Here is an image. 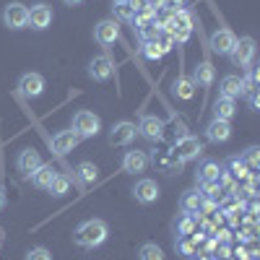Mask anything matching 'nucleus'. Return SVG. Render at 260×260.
<instances>
[{
	"instance_id": "a19ab883",
	"label": "nucleus",
	"mask_w": 260,
	"mask_h": 260,
	"mask_svg": "<svg viewBox=\"0 0 260 260\" xmlns=\"http://www.w3.org/2000/svg\"><path fill=\"white\" fill-rule=\"evenodd\" d=\"M198 260H211V257H208V255H201V257H198Z\"/></svg>"
},
{
	"instance_id": "1a4fd4ad",
	"label": "nucleus",
	"mask_w": 260,
	"mask_h": 260,
	"mask_svg": "<svg viewBox=\"0 0 260 260\" xmlns=\"http://www.w3.org/2000/svg\"><path fill=\"white\" fill-rule=\"evenodd\" d=\"M120 37V26H117V21L115 18H107V21H99V24L94 26V39L99 42V45H115Z\"/></svg>"
},
{
	"instance_id": "6ab92c4d",
	"label": "nucleus",
	"mask_w": 260,
	"mask_h": 260,
	"mask_svg": "<svg viewBox=\"0 0 260 260\" xmlns=\"http://www.w3.org/2000/svg\"><path fill=\"white\" fill-rule=\"evenodd\" d=\"M154 164L161 167L167 175H175V172L182 169V161L175 156V151H172V148L169 151H161V154H156V151H154Z\"/></svg>"
},
{
	"instance_id": "6e6552de",
	"label": "nucleus",
	"mask_w": 260,
	"mask_h": 260,
	"mask_svg": "<svg viewBox=\"0 0 260 260\" xmlns=\"http://www.w3.org/2000/svg\"><path fill=\"white\" fill-rule=\"evenodd\" d=\"M136 133H138V127H136L133 122L122 120V122H117V125L110 130V143H112V146H130V143L136 141Z\"/></svg>"
},
{
	"instance_id": "f3484780",
	"label": "nucleus",
	"mask_w": 260,
	"mask_h": 260,
	"mask_svg": "<svg viewBox=\"0 0 260 260\" xmlns=\"http://www.w3.org/2000/svg\"><path fill=\"white\" fill-rule=\"evenodd\" d=\"M16 167H18V172H24V175L29 177L31 172H37L39 167H42V156L37 154L34 148H24L18 154V159H16Z\"/></svg>"
},
{
	"instance_id": "2eb2a0df",
	"label": "nucleus",
	"mask_w": 260,
	"mask_h": 260,
	"mask_svg": "<svg viewBox=\"0 0 260 260\" xmlns=\"http://www.w3.org/2000/svg\"><path fill=\"white\" fill-rule=\"evenodd\" d=\"M146 167H148V156L143 151H127L122 156V172H127V175H141V172H146Z\"/></svg>"
},
{
	"instance_id": "ddd939ff",
	"label": "nucleus",
	"mask_w": 260,
	"mask_h": 260,
	"mask_svg": "<svg viewBox=\"0 0 260 260\" xmlns=\"http://www.w3.org/2000/svg\"><path fill=\"white\" fill-rule=\"evenodd\" d=\"M133 195H136V201L148 206V203H156L159 201V185L154 180H141L136 187H133Z\"/></svg>"
},
{
	"instance_id": "f704fd0d",
	"label": "nucleus",
	"mask_w": 260,
	"mask_h": 260,
	"mask_svg": "<svg viewBox=\"0 0 260 260\" xmlns=\"http://www.w3.org/2000/svg\"><path fill=\"white\" fill-rule=\"evenodd\" d=\"M24 260H52V255H50V250H45V247H34V250L26 252Z\"/></svg>"
},
{
	"instance_id": "4468645a",
	"label": "nucleus",
	"mask_w": 260,
	"mask_h": 260,
	"mask_svg": "<svg viewBox=\"0 0 260 260\" xmlns=\"http://www.w3.org/2000/svg\"><path fill=\"white\" fill-rule=\"evenodd\" d=\"M78 136L73 133V130H60V133L52 138V151L55 154H60V156H65V154H71V151L78 146Z\"/></svg>"
},
{
	"instance_id": "423d86ee",
	"label": "nucleus",
	"mask_w": 260,
	"mask_h": 260,
	"mask_svg": "<svg viewBox=\"0 0 260 260\" xmlns=\"http://www.w3.org/2000/svg\"><path fill=\"white\" fill-rule=\"evenodd\" d=\"M42 91H45V78L39 73H24L18 78V94L24 99H37L42 96Z\"/></svg>"
},
{
	"instance_id": "f257e3e1",
	"label": "nucleus",
	"mask_w": 260,
	"mask_h": 260,
	"mask_svg": "<svg viewBox=\"0 0 260 260\" xmlns=\"http://www.w3.org/2000/svg\"><path fill=\"white\" fill-rule=\"evenodd\" d=\"M107 234H110V229H107V224H104L102 219H89V221H83V224L76 229L73 240H76V245H81V247L94 250V247H99V245L107 240Z\"/></svg>"
},
{
	"instance_id": "72a5a7b5",
	"label": "nucleus",
	"mask_w": 260,
	"mask_h": 260,
	"mask_svg": "<svg viewBox=\"0 0 260 260\" xmlns=\"http://www.w3.org/2000/svg\"><path fill=\"white\" fill-rule=\"evenodd\" d=\"M156 45L161 47V52H169L172 47H175V39H172V34H169V31H159V37H156Z\"/></svg>"
},
{
	"instance_id": "a211bd4d",
	"label": "nucleus",
	"mask_w": 260,
	"mask_h": 260,
	"mask_svg": "<svg viewBox=\"0 0 260 260\" xmlns=\"http://www.w3.org/2000/svg\"><path fill=\"white\" fill-rule=\"evenodd\" d=\"M206 136L211 143H224L232 138V125L226 120H211V125L206 127Z\"/></svg>"
},
{
	"instance_id": "0eeeda50",
	"label": "nucleus",
	"mask_w": 260,
	"mask_h": 260,
	"mask_svg": "<svg viewBox=\"0 0 260 260\" xmlns=\"http://www.w3.org/2000/svg\"><path fill=\"white\" fill-rule=\"evenodd\" d=\"M112 73H115V65H112V60L107 57V55L91 57V62H89V78H94V81L102 83V81H110Z\"/></svg>"
},
{
	"instance_id": "f8f14e48",
	"label": "nucleus",
	"mask_w": 260,
	"mask_h": 260,
	"mask_svg": "<svg viewBox=\"0 0 260 260\" xmlns=\"http://www.w3.org/2000/svg\"><path fill=\"white\" fill-rule=\"evenodd\" d=\"M138 133L146 138V141H161V136H164V122L159 120V117H154V115H146L143 120H141V125H138Z\"/></svg>"
},
{
	"instance_id": "473e14b6",
	"label": "nucleus",
	"mask_w": 260,
	"mask_h": 260,
	"mask_svg": "<svg viewBox=\"0 0 260 260\" xmlns=\"http://www.w3.org/2000/svg\"><path fill=\"white\" fill-rule=\"evenodd\" d=\"M192 229H195V216L192 213H185L182 219H180V224H177V232L180 234H192Z\"/></svg>"
},
{
	"instance_id": "20e7f679",
	"label": "nucleus",
	"mask_w": 260,
	"mask_h": 260,
	"mask_svg": "<svg viewBox=\"0 0 260 260\" xmlns=\"http://www.w3.org/2000/svg\"><path fill=\"white\" fill-rule=\"evenodd\" d=\"M175 156L185 164V161H192V159H198L201 154H203V143L195 138V136H182L177 143H175Z\"/></svg>"
},
{
	"instance_id": "9d476101",
	"label": "nucleus",
	"mask_w": 260,
	"mask_h": 260,
	"mask_svg": "<svg viewBox=\"0 0 260 260\" xmlns=\"http://www.w3.org/2000/svg\"><path fill=\"white\" fill-rule=\"evenodd\" d=\"M52 24V8L47 3H37L29 8V26L42 31V29H47Z\"/></svg>"
},
{
	"instance_id": "dca6fc26",
	"label": "nucleus",
	"mask_w": 260,
	"mask_h": 260,
	"mask_svg": "<svg viewBox=\"0 0 260 260\" xmlns=\"http://www.w3.org/2000/svg\"><path fill=\"white\" fill-rule=\"evenodd\" d=\"M245 94V81L240 76H224L221 78V86H219V96H226V99H237Z\"/></svg>"
},
{
	"instance_id": "2f4dec72",
	"label": "nucleus",
	"mask_w": 260,
	"mask_h": 260,
	"mask_svg": "<svg viewBox=\"0 0 260 260\" xmlns=\"http://www.w3.org/2000/svg\"><path fill=\"white\" fill-rule=\"evenodd\" d=\"M141 52H143V57H146V60H159V57L164 55V52H161V47L156 45V42H143Z\"/></svg>"
},
{
	"instance_id": "a878e982",
	"label": "nucleus",
	"mask_w": 260,
	"mask_h": 260,
	"mask_svg": "<svg viewBox=\"0 0 260 260\" xmlns=\"http://www.w3.org/2000/svg\"><path fill=\"white\" fill-rule=\"evenodd\" d=\"M47 190L55 195V198H62V195H68V190H71V177H68V175H60V172H57Z\"/></svg>"
},
{
	"instance_id": "58836bf2",
	"label": "nucleus",
	"mask_w": 260,
	"mask_h": 260,
	"mask_svg": "<svg viewBox=\"0 0 260 260\" xmlns=\"http://www.w3.org/2000/svg\"><path fill=\"white\" fill-rule=\"evenodd\" d=\"M62 3H65V6H81L83 0H62Z\"/></svg>"
},
{
	"instance_id": "ea45409f",
	"label": "nucleus",
	"mask_w": 260,
	"mask_h": 260,
	"mask_svg": "<svg viewBox=\"0 0 260 260\" xmlns=\"http://www.w3.org/2000/svg\"><path fill=\"white\" fill-rule=\"evenodd\" d=\"M3 208H6V192L0 190V211H3Z\"/></svg>"
},
{
	"instance_id": "39448f33",
	"label": "nucleus",
	"mask_w": 260,
	"mask_h": 260,
	"mask_svg": "<svg viewBox=\"0 0 260 260\" xmlns=\"http://www.w3.org/2000/svg\"><path fill=\"white\" fill-rule=\"evenodd\" d=\"M252 57H255V39H252V37H242V39H237L234 50L229 52L232 65L242 68V65H250V62H252Z\"/></svg>"
},
{
	"instance_id": "c756f323",
	"label": "nucleus",
	"mask_w": 260,
	"mask_h": 260,
	"mask_svg": "<svg viewBox=\"0 0 260 260\" xmlns=\"http://www.w3.org/2000/svg\"><path fill=\"white\" fill-rule=\"evenodd\" d=\"M192 91H195L192 78H177V81H175V94H177L180 99H190Z\"/></svg>"
},
{
	"instance_id": "7c9ffc66",
	"label": "nucleus",
	"mask_w": 260,
	"mask_h": 260,
	"mask_svg": "<svg viewBox=\"0 0 260 260\" xmlns=\"http://www.w3.org/2000/svg\"><path fill=\"white\" fill-rule=\"evenodd\" d=\"M242 164L247 167V169H257V164H260V148L257 146H250L245 154H242Z\"/></svg>"
},
{
	"instance_id": "c85d7f7f",
	"label": "nucleus",
	"mask_w": 260,
	"mask_h": 260,
	"mask_svg": "<svg viewBox=\"0 0 260 260\" xmlns=\"http://www.w3.org/2000/svg\"><path fill=\"white\" fill-rule=\"evenodd\" d=\"M177 250L187 257H195V252H198V242L192 240L190 234H180V240H177Z\"/></svg>"
},
{
	"instance_id": "4c0bfd02",
	"label": "nucleus",
	"mask_w": 260,
	"mask_h": 260,
	"mask_svg": "<svg viewBox=\"0 0 260 260\" xmlns=\"http://www.w3.org/2000/svg\"><path fill=\"white\" fill-rule=\"evenodd\" d=\"M167 3H169L172 8H175V11H177V8H182V6L187 3V0H167Z\"/></svg>"
},
{
	"instance_id": "cd10ccee",
	"label": "nucleus",
	"mask_w": 260,
	"mask_h": 260,
	"mask_svg": "<svg viewBox=\"0 0 260 260\" xmlns=\"http://www.w3.org/2000/svg\"><path fill=\"white\" fill-rule=\"evenodd\" d=\"M138 260H164V250L156 242H146L138 250Z\"/></svg>"
},
{
	"instance_id": "5701e85b",
	"label": "nucleus",
	"mask_w": 260,
	"mask_h": 260,
	"mask_svg": "<svg viewBox=\"0 0 260 260\" xmlns=\"http://www.w3.org/2000/svg\"><path fill=\"white\" fill-rule=\"evenodd\" d=\"M213 81H216L213 65H211V62H201L198 68H195V73H192V83H195V86H211Z\"/></svg>"
},
{
	"instance_id": "bb28decb",
	"label": "nucleus",
	"mask_w": 260,
	"mask_h": 260,
	"mask_svg": "<svg viewBox=\"0 0 260 260\" xmlns=\"http://www.w3.org/2000/svg\"><path fill=\"white\" fill-rule=\"evenodd\" d=\"M112 13H115V21H136V11L127 0H117L112 3Z\"/></svg>"
},
{
	"instance_id": "aec40b11",
	"label": "nucleus",
	"mask_w": 260,
	"mask_h": 260,
	"mask_svg": "<svg viewBox=\"0 0 260 260\" xmlns=\"http://www.w3.org/2000/svg\"><path fill=\"white\" fill-rule=\"evenodd\" d=\"M237 115V102L234 99H226V96H219L213 104V120H232Z\"/></svg>"
},
{
	"instance_id": "412c9836",
	"label": "nucleus",
	"mask_w": 260,
	"mask_h": 260,
	"mask_svg": "<svg viewBox=\"0 0 260 260\" xmlns=\"http://www.w3.org/2000/svg\"><path fill=\"white\" fill-rule=\"evenodd\" d=\"M55 175H57V172H55V167L52 164H42L37 172H31V182L37 185V187H42V190H47L50 187V182L55 180Z\"/></svg>"
},
{
	"instance_id": "393cba45",
	"label": "nucleus",
	"mask_w": 260,
	"mask_h": 260,
	"mask_svg": "<svg viewBox=\"0 0 260 260\" xmlns=\"http://www.w3.org/2000/svg\"><path fill=\"white\" fill-rule=\"evenodd\" d=\"M201 203H203V195L201 192H185L182 195V201H180V208H182V213H198L201 211Z\"/></svg>"
},
{
	"instance_id": "7ed1b4c3",
	"label": "nucleus",
	"mask_w": 260,
	"mask_h": 260,
	"mask_svg": "<svg viewBox=\"0 0 260 260\" xmlns=\"http://www.w3.org/2000/svg\"><path fill=\"white\" fill-rule=\"evenodd\" d=\"M3 24L8 29H13V31L29 26V8L24 3H8L3 8Z\"/></svg>"
},
{
	"instance_id": "4be33fe9",
	"label": "nucleus",
	"mask_w": 260,
	"mask_h": 260,
	"mask_svg": "<svg viewBox=\"0 0 260 260\" xmlns=\"http://www.w3.org/2000/svg\"><path fill=\"white\" fill-rule=\"evenodd\" d=\"M219 175H221V164L208 159V161H203L201 169H198V182H201V185H206V182H216V180H219Z\"/></svg>"
},
{
	"instance_id": "c9c22d12",
	"label": "nucleus",
	"mask_w": 260,
	"mask_h": 260,
	"mask_svg": "<svg viewBox=\"0 0 260 260\" xmlns=\"http://www.w3.org/2000/svg\"><path fill=\"white\" fill-rule=\"evenodd\" d=\"M232 169L237 177H247V167L242 164V159H232Z\"/></svg>"
},
{
	"instance_id": "b1692460",
	"label": "nucleus",
	"mask_w": 260,
	"mask_h": 260,
	"mask_svg": "<svg viewBox=\"0 0 260 260\" xmlns=\"http://www.w3.org/2000/svg\"><path fill=\"white\" fill-rule=\"evenodd\" d=\"M76 175H78V180H81L83 185H94V182L99 180V169H96L94 161H81V164L76 167Z\"/></svg>"
},
{
	"instance_id": "e433bc0d",
	"label": "nucleus",
	"mask_w": 260,
	"mask_h": 260,
	"mask_svg": "<svg viewBox=\"0 0 260 260\" xmlns=\"http://www.w3.org/2000/svg\"><path fill=\"white\" fill-rule=\"evenodd\" d=\"M247 96H250V107H252V110H260V96H257V89L247 91Z\"/></svg>"
},
{
	"instance_id": "f03ea898",
	"label": "nucleus",
	"mask_w": 260,
	"mask_h": 260,
	"mask_svg": "<svg viewBox=\"0 0 260 260\" xmlns=\"http://www.w3.org/2000/svg\"><path fill=\"white\" fill-rule=\"evenodd\" d=\"M71 130H73L78 138H94V136H99L102 122H99V117H96L94 112L81 110V112L73 115V127H71Z\"/></svg>"
},
{
	"instance_id": "9b49d317",
	"label": "nucleus",
	"mask_w": 260,
	"mask_h": 260,
	"mask_svg": "<svg viewBox=\"0 0 260 260\" xmlns=\"http://www.w3.org/2000/svg\"><path fill=\"white\" fill-rule=\"evenodd\" d=\"M234 45H237V37H234V31H229V29H219V31L211 34V50H213V52L229 55V52L234 50Z\"/></svg>"
}]
</instances>
